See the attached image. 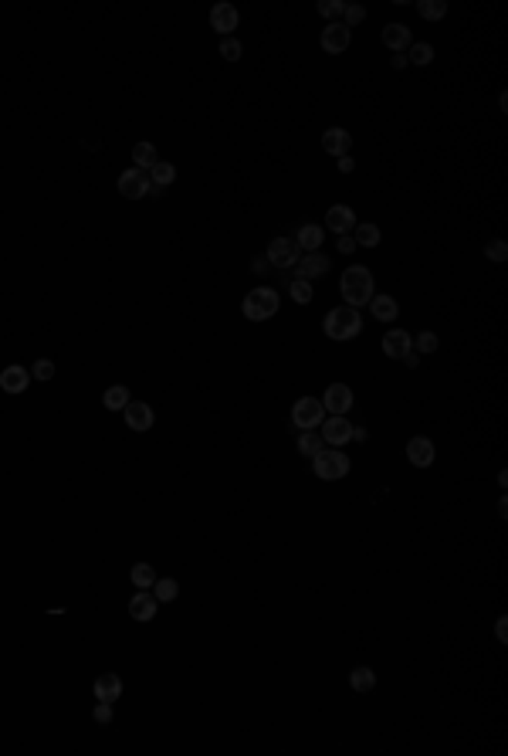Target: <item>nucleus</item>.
I'll return each mask as SVG.
<instances>
[{
    "mask_svg": "<svg viewBox=\"0 0 508 756\" xmlns=\"http://www.w3.org/2000/svg\"><path fill=\"white\" fill-rule=\"evenodd\" d=\"M413 343H417V353H437V346H441V339H437V336H434V332H420V336H417V339H413Z\"/></svg>",
    "mask_w": 508,
    "mask_h": 756,
    "instance_id": "38",
    "label": "nucleus"
},
{
    "mask_svg": "<svg viewBox=\"0 0 508 756\" xmlns=\"http://www.w3.org/2000/svg\"><path fill=\"white\" fill-rule=\"evenodd\" d=\"M505 624H508V618H498V627H495V634H498V641H502V644L508 641V627H505Z\"/></svg>",
    "mask_w": 508,
    "mask_h": 756,
    "instance_id": "44",
    "label": "nucleus"
},
{
    "mask_svg": "<svg viewBox=\"0 0 508 756\" xmlns=\"http://www.w3.org/2000/svg\"><path fill=\"white\" fill-rule=\"evenodd\" d=\"M55 377V363L51 360H34V367H31V380H51Z\"/></svg>",
    "mask_w": 508,
    "mask_h": 756,
    "instance_id": "37",
    "label": "nucleus"
},
{
    "mask_svg": "<svg viewBox=\"0 0 508 756\" xmlns=\"http://www.w3.org/2000/svg\"><path fill=\"white\" fill-rule=\"evenodd\" d=\"M288 292H292V299L298 306H309V302H312V285H309L305 278H295L292 285H288Z\"/></svg>",
    "mask_w": 508,
    "mask_h": 756,
    "instance_id": "33",
    "label": "nucleus"
},
{
    "mask_svg": "<svg viewBox=\"0 0 508 756\" xmlns=\"http://www.w3.org/2000/svg\"><path fill=\"white\" fill-rule=\"evenodd\" d=\"M342 11H346L342 0H319V14L329 18V24H335V18H342Z\"/></svg>",
    "mask_w": 508,
    "mask_h": 756,
    "instance_id": "35",
    "label": "nucleus"
},
{
    "mask_svg": "<svg viewBox=\"0 0 508 756\" xmlns=\"http://www.w3.org/2000/svg\"><path fill=\"white\" fill-rule=\"evenodd\" d=\"M95 722H98V726L112 722V702H98V705H95Z\"/></svg>",
    "mask_w": 508,
    "mask_h": 756,
    "instance_id": "41",
    "label": "nucleus"
},
{
    "mask_svg": "<svg viewBox=\"0 0 508 756\" xmlns=\"http://www.w3.org/2000/svg\"><path fill=\"white\" fill-rule=\"evenodd\" d=\"M156 159L159 156H156V146H153V143H136V146H133V163H136V170L149 174V167H153Z\"/></svg>",
    "mask_w": 508,
    "mask_h": 756,
    "instance_id": "27",
    "label": "nucleus"
},
{
    "mask_svg": "<svg viewBox=\"0 0 508 756\" xmlns=\"http://www.w3.org/2000/svg\"><path fill=\"white\" fill-rule=\"evenodd\" d=\"M326 228L335 231V234H349L352 228H356V214H352V207H346V204L329 207V214H326Z\"/></svg>",
    "mask_w": 508,
    "mask_h": 756,
    "instance_id": "14",
    "label": "nucleus"
},
{
    "mask_svg": "<svg viewBox=\"0 0 508 756\" xmlns=\"http://www.w3.org/2000/svg\"><path fill=\"white\" fill-rule=\"evenodd\" d=\"M156 597L153 594H146V590H136V597L129 601V614L136 620H153L156 618Z\"/></svg>",
    "mask_w": 508,
    "mask_h": 756,
    "instance_id": "20",
    "label": "nucleus"
},
{
    "mask_svg": "<svg viewBox=\"0 0 508 756\" xmlns=\"http://www.w3.org/2000/svg\"><path fill=\"white\" fill-rule=\"evenodd\" d=\"M349 143H352V136L342 129V126H333V129H326V133H322V150H326V153H333V156H342L346 150H349Z\"/></svg>",
    "mask_w": 508,
    "mask_h": 756,
    "instance_id": "19",
    "label": "nucleus"
},
{
    "mask_svg": "<svg viewBox=\"0 0 508 756\" xmlns=\"http://www.w3.org/2000/svg\"><path fill=\"white\" fill-rule=\"evenodd\" d=\"M352 241H356V248H376L380 241H383V234H380V228L376 224H356L352 228Z\"/></svg>",
    "mask_w": 508,
    "mask_h": 756,
    "instance_id": "26",
    "label": "nucleus"
},
{
    "mask_svg": "<svg viewBox=\"0 0 508 756\" xmlns=\"http://www.w3.org/2000/svg\"><path fill=\"white\" fill-rule=\"evenodd\" d=\"M153 597L163 601V604L176 601V597H180V583L170 580V577H156V583H153Z\"/></svg>",
    "mask_w": 508,
    "mask_h": 756,
    "instance_id": "28",
    "label": "nucleus"
},
{
    "mask_svg": "<svg viewBox=\"0 0 508 756\" xmlns=\"http://www.w3.org/2000/svg\"><path fill=\"white\" fill-rule=\"evenodd\" d=\"M370 312H373V319H380V322H393V319L400 315V306H396L393 295H373Z\"/></svg>",
    "mask_w": 508,
    "mask_h": 756,
    "instance_id": "21",
    "label": "nucleus"
},
{
    "mask_svg": "<svg viewBox=\"0 0 508 756\" xmlns=\"http://www.w3.org/2000/svg\"><path fill=\"white\" fill-rule=\"evenodd\" d=\"M339 252H342V254H352V252H356V241H352L349 234H339Z\"/></svg>",
    "mask_w": 508,
    "mask_h": 756,
    "instance_id": "43",
    "label": "nucleus"
},
{
    "mask_svg": "<svg viewBox=\"0 0 508 756\" xmlns=\"http://www.w3.org/2000/svg\"><path fill=\"white\" fill-rule=\"evenodd\" d=\"M352 170H356V159L349 153H342L339 156V174H352Z\"/></svg>",
    "mask_w": 508,
    "mask_h": 756,
    "instance_id": "42",
    "label": "nucleus"
},
{
    "mask_svg": "<svg viewBox=\"0 0 508 756\" xmlns=\"http://www.w3.org/2000/svg\"><path fill=\"white\" fill-rule=\"evenodd\" d=\"M31 384V373L24 367H7L0 373V390H7V393H24Z\"/></svg>",
    "mask_w": 508,
    "mask_h": 756,
    "instance_id": "17",
    "label": "nucleus"
},
{
    "mask_svg": "<svg viewBox=\"0 0 508 756\" xmlns=\"http://www.w3.org/2000/svg\"><path fill=\"white\" fill-rule=\"evenodd\" d=\"M339 292L346 299V306L359 309V306H370V299L376 295V285H373V272L363 268V265H352L342 272V282H339Z\"/></svg>",
    "mask_w": 508,
    "mask_h": 756,
    "instance_id": "1",
    "label": "nucleus"
},
{
    "mask_svg": "<svg viewBox=\"0 0 508 756\" xmlns=\"http://www.w3.org/2000/svg\"><path fill=\"white\" fill-rule=\"evenodd\" d=\"M237 20H241V14H237L234 4H217L214 11H210V27H214L217 34H224V38L237 27Z\"/></svg>",
    "mask_w": 508,
    "mask_h": 756,
    "instance_id": "12",
    "label": "nucleus"
},
{
    "mask_svg": "<svg viewBox=\"0 0 508 756\" xmlns=\"http://www.w3.org/2000/svg\"><path fill=\"white\" fill-rule=\"evenodd\" d=\"M410 61H413V65H430V61H434V48H430L427 41H417V44H410Z\"/></svg>",
    "mask_w": 508,
    "mask_h": 756,
    "instance_id": "34",
    "label": "nucleus"
},
{
    "mask_svg": "<svg viewBox=\"0 0 508 756\" xmlns=\"http://www.w3.org/2000/svg\"><path fill=\"white\" fill-rule=\"evenodd\" d=\"M417 11H420V18L424 20H441L448 14V0H420L417 4Z\"/></svg>",
    "mask_w": 508,
    "mask_h": 756,
    "instance_id": "32",
    "label": "nucleus"
},
{
    "mask_svg": "<svg viewBox=\"0 0 508 756\" xmlns=\"http://www.w3.org/2000/svg\"><path fill=\"white\" fill-rule=\"evenodd\" d=\"M383 44H387L390 51H407L413 44L410 27H407V24H387V27H383Z\"/></svg>",
    "mask_w": 508,
    "mask_h": 756,
    "instance_id": "18",
    "label": "nucleus"
},
{
    "mask_svg": "<svg viewBox=\"0 0 508 756\" xmlns=\"http://www.w3.org/2000/svg\"><path fill=\"white\" fill-rule=\"evenodd\" d=\"M220 55H224V61H237V58H241V41H237V38H224V41H220Z\"/></svg>",
    "mask_w": 508,
    "mask_h": 756,
    "instance_id": "39",
    "label": "nucleus"
},
{
    "mask_svg": "<svg viewBox=\"0 0 508 756\" xmlns=\"http://www.w3.org/2000/svg\"><path fill=\"white\" fill-rule=\"evenodd\" d=\"M413 349V336L407 330H390L383 336V353L390 356V360H400L403 353H410Z\"/></svg>",
    "mask_w": 508,
    "mask_h": 756,
    "instance_id": "15",
    "label": "nucleus"
},
{
    "mask_svg": "<svg viewBox=\"0 0 508 756\" xmlns=\"http://www.w3.org/2000/svg\"><path fill=\"white\" fill-rule=\"evenodd\" d=\"M349 685H352V692H373V689H376V672H373V668H366V665L352 668V672H349Z\"/></svg>",
    "mask_w": 508,
    "mask_h": 756,
    "instance_id": "25",
    "label": "nucleus"
},
{
    "mask_svg": "<svg viewBox=\"0 0 508 756\" xmlns=\"http://www.w3.org/2000/svg\"><path fill=\"white\" fill-rule=\"evenodd\" d=\"M241 312H244V319H251V322H265V319H272L274 312H278V292L274 289H254L244 295V302H241Z\"/></svg>",
    "mask_w": 508,
    "mask_h": 756,
    "instance_id": "3",
    "label": "nucleus"
},
{
    "mask_svg": "<svg viewBox=\"0 0 508 756\" xmlns=\"http://www.w3.org/2000/svg\"><path fill=\"white\" fill-rule=\"evenodd\" d=\"M122 414H126V424L133 427V431H149L153 421H156L153 408H149V404H142V400H129V404L122 408Z\"/></svg>",
    "mask_w": 508,
    "mask_h": 756,
    "instance_id": "10",
    "label": "nucleus"
},
{
    "mask_svg": "<svg viewBox=\"0 0 508 756\" xmlns=\"http://www.w3.org/2000/svg\"><path fill=\"white\" fill-rule=\"evenodd\" d=\"M129 577L136 583V590H146V587H153L156 583V570L149 566V563H136L133 570H129Z\"/></svg>",
    "mask_w": 508,
    "mask_h": 756,
    "instance_id": "30",
    "label": "nucleus"
},
{
    "mask_svg": "<svg viewBox=\"0 0 508 756\" xmlns=\"http://www.w3.org/2000/svg\"><path fill=\"white\" fill-rule=\"evenodd\" d=\"M400 360H403V363H407V367L413 370V367H417V363H420V353H413V349H410V353H403Z\"/></svg>",
    "mask_w": 508,
    "mask_h": 756,
    "instance_id": "45",
    "label": "nucleus"
},
{
    "mask_svg": "<svg viewBox=\"0 0 508 756\" xmlns=\"http://www.w3.org/2000/svg\"><path fill=\"white\" fill-rule=\"evenodd\" d=\"M322 448H326L322 434H315V431H305V434H298V451H302L305 458H315V455H319Z\"/></svg>",
    "mask_w": 508,
    "mask_h": 756,
    "instance_id": "31",
    "label": "nucleus"
},
{
    "mask_svg": "<svg viewBox=\"0 0 508 756\" xmlns=\"http://www.w3.org/2000/svg\"><path fill=\"white\" fill-rule=\"evenodd\" d=\"M265 258L274 268H295L298 265V245H295L292 237H274L272 245H268V252H265Z\"/></svg>",
    "mask_w": 508,
    "mask_h": 756,
    "instance_id": "6",
    "label": "nucleus"
},
{
    "mask_svg": "<svg viewBox=\"0 0 508 756\" xmlns=\"http://www.w3.org/2000/svg\"><path fill=\"white\" fill-rule=\"evenodd\" d=\"M434 458H437V448H434L430 438L417 434V438L407 441V462H410L413 468H430L434 465Z\"/></svg>",
    "mask_w": 508,
    "mask_h": 756,
    "instance_id": "9",
    "label": "nucleus"
},
{
    "mask_svg": "<svg viewBox=\"0 0 508 756\" xmlns=\"http://www.w3.org/2000/svg\"><path fill=\"white\" fill-rule=\"evenodd\" d=\"M292 421H295V427H302V431H315V427L326 421V408H322V400H315V397H302V400L292 408Z\"/></svg>",
    "mask_w": 508,
    "mask_h": 756,
    "instance_id": "5",
    "label": "nucleus"
},
{
    "mask_svg": "<svg viewBox=\"0 0 508 756\" xmlns=\"http://www.w3.org/2000/svg\"><path fill=\"white\" fill-rule=\"evenodd\" d=\"M329 272V258L326 254H305V258H298V278H305V282H312V278H322V275Z\"/></svg>",
    "mask_w": 508,
    "mask_h": 756,
    "instance_id": "16",
    "label": "nucleus"
},
{
    "mask_svg": "<svg viewBox=\"0 0 508 756\" xmlns=\"http://www.w3.org/2000/svg\"><path fill=\"white\" fill-rule=\"evenodd\" d=\"M119 194L126 197V200H139V197L149 194V174H142V170H126V174L119 176Z\"/></svg>",
    "mask_w": 508,
    "mask_h": 756,
    "instance_id": "8",
    "label": "nucleus"
},
{
    "mask_svg": "<svg viewBox=\"0 0 508 756\" xmlns=\"http://www.w3.org/2000/svg\"><path fill=\"white\" fill-rule=\"evenodd\" d=\"M254 275H268V258H258V261H254Z\"/></svg>",
    "mask_w": 508,
    "mask_h": 756,
    "instance_id": "46",
    "label": "nucleus"
},
{
    "mask_svg": "<svg viewBox=\"0 0 508 756\" xmlns=\"http://www.w3.org/2000/svg\"><path fill=\"white\" fill-rule=\"evenodd\" d=\"M122 696V679L112 675V672H105V675H98L95 679V698L98 702H116Z\"/></svg>",
    "mask_w": 508,
    "mask_h": 756,
    "instance_id": "23",
    "label": "nucleus"
},
{
    "mask_svg": "<svg viewBox=\"0 0 508 756\" xmlns=\"http://www.w3.org/2000/svg\"><path fill=\"white\" fill-rule=\"evenodd\" d=\"M485 254H488L491 261H505V258H508V245L502 241V237H498V241H491L488 248H485Z\"/></svg>",
    "mask_w": 508,
    "mask_h": 756,
    "instance_id": "40",
    "label": "nucleus"
},
{
    "mask_svg": "<svg viewBox=\"0 0 508 756\" xmlns=\"http://www.w3.org/2000/svg\"><path fill=\"white\" fill-rule=\"evenodd\" d=\"M342 24L346 27H356V24H363L366 20V7H359V4H346V11H342Z\"/></svg>",
    "mask_w": 508,
    "mask_h": 756,
    "instance_id": "36",
    "label": "nucleus"
},
{
    "mask_svg": "<svg viewBox=\"0 0 508 756\" xmlns=\"http://www.w3.org/2000/svg\"><path fill=\"white\" fill-rule=\"evenodd\" d=\"M322 408L333 410V414H346V410L352 408V390L346 387V384H333V387H326Z\"/></svg>",
    "mask_w": 508,
    "mask_h": 756,
    "instance_id": "13",
    "label": "nucleus"
},
{
    "mask_svg": "<svg viewBox=\"0 0 508 756\" xmlns=\"http://www.w3.org/2000/svg\"><path fill=\"white\" fill-rule=\"evenodd\" d=\"M326 241V231L319 228V224H302L298 228V237H295V245H298V252H319V245Z\"/></svg>",
    "mask_w": 508,
    "mask_h": 756,
    "instance_id": "22",
    "label": "nucleus"
},
{
    "mask_svg": "<svg viewBox=\"0 0 508 756\" xmlns=\"http://www.w3.org/2000/svg\"><path fill=\"white\" fill-rule=\"evenodd\" d=\"M322 441H326V445H333V448L352 441V424L346 421V417H342V414L329 417V421H326V427H322Z\"/></svg>",
    "mask_w": 508,
    "mask_h": 756,
    "instance_id": "11",
    "label": "nucleus"
},
{
    "mask_svg": "<svg viewBox=\"0 0 508 756\" xmlns=\"http://www.w3.org/2000/svg\"><path fill=\"white\" fill-rule=\"evenodd\" d=\"M312 471L319 478H326V482H339V478H346L349 475V458L342 455V451H329V448H322L319 455L312 458Z\"/></svg>",
    "mask_w": 508,
    "mask_h": 756,
    "instance_id": "4",
    "label": "nucleus"
},
{
    "mask_svg": "<svg viewBox=\"0 0 508 756\" xmlns=\"http://www.w3.org/2000/svg\"><path fill=\"white\" fill-rule=\"evenodd\" d=\"M319 41H322V51H326V55H342L352 44V31L342 20H335V24H326V31H322Z\"/></svg>",
    "mask_w": 508,
    "mask_h": 756,
    "instance_id": "7",
    "label": "nucleus"
},
{
    "mask_svg": "<svg viewBox=\"0 0 508 756\" xmlns=\"http://www.w3.org/2000/svg\"><path fill=\"white\" fill-rule=\"evenodd\" d=\"M322 330L329 339H356L359 332H363V315L359 309H352V306H339V309L326 312V319H322Z\"/></svg>",
    "mask_w": 508,
    "mask_h": 756,
    "instance_id": "2",
    "label": "nucleus"
},
{
    "mask_svg": "<svg viewBox=\"0 0 508 756\" xmlns=\"http://www.w3.org/2000/svg\"><path fill=\"white\" fill-rule=\"evenodd\" d=\"M129 400H133V397H129V387H122V384H119V387H109L102 393V404L109 410H122Z\"/></svg>",
    "mask_w": 508,
    "mask_h": 756,
    "instance_id": "29",
    "label": "nucleus"
},
{
    "mask_svg": "<svg viewBox=\"0 0 508 756\" xmlns=\"http://www.w3.org/2000/svg\"><path fill=\"white\" fill-rule=\"evenodd\" d=\"M173 180H176V167H173V163H166V159H156V163L149 167V183H153V187H163V190H166V187H170Z\"/></svg>",
    "mask_w": 508,
    "mask_h": 756,
    "instance_id": "24",
    "label": "nucleus"
}]
</instances>
